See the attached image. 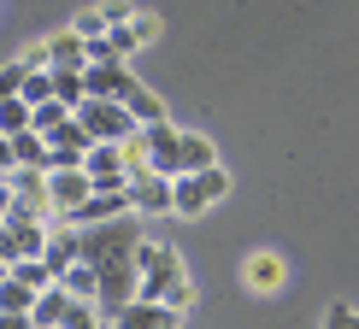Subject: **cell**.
Returning a JSON list of instances; mask_svg holds the SVG:
<instances>
[{
    "mask_svg": "<svg viewBox=\"0 0 359 329\" xmlns=\"http://www.w3.org/2000/svg\"><path fill=\"white\" fill-rule=\"evenodd\" d=\"M136 271H142L136 300H165V306H177V312L194 300V282H189V271H183V259H177V247L136 241Z\"/></svg>",
    "mask_w": 359,
    "mask_h": 329,
    "instance_id": "obj_1",
    "label": "cell"
},
{
    "mask_svg": "<svg viewBox=\"0 0 359 329\" xmlns=\"http://www.w3.org/2000/svg\"><path fill=\"white\" fill-rule=\"evenodd\" d=\"M230 194V176L218 171V164H206V171H183L171 176V212L177 218H201L212 200H224Z\"/></svg>",
    "mask_w": 359,
    "mask_h": 329,
    "instance_id": "obj_2",
    "label": "cell"
},
{
    "mask_svg": "<svg viewBox=\"0 0 359 329\" xmlns=\"http://www.w3.org/2000/svg\"><path fill=\"white\" fill-rule=\"evenodd\" d=\"M6 183H12V218H41V223H53L48 171H36V164H18V171H6Z\"/></svg>",
    "mask_w": 359,
    "mask_h": 329,
    "instance_id": "obj_3",
    "label": "cell"
},
{
    "mask_svg": "<svg viewBox=\"0 0 359 329\" xmlns=\"http://www.w3.org/2000/svg\"><path fill=\"white\" fill-rule=\"evenodd\" d=\"M77 118H83V130H88L95 141H124L130 130H142L136 112H130L124 100H100V94H88L83 106H77Z\"/></svg>",
    "mask_w": 359,
    "mask_h": 329,
    "instance_id": "obj_4",
    "label": "cell"
},
{
    "mask_svg": "<svg viewBox=\"0 0 359 329\" xmlns=\"http://www.w3.org/2000/svg\"><path fill=\"white\" fill-rule=\"evenodd\" d=\"M48 194H53V218L71 223V212L95 194V176H88L83 164H59V171H48Z\"/></svg>",
    "mask_w": 359,
    "mask_h": 329,
    "instance_id": "obj_5",
    "label": "cell"
},
{
    "mask_svg": "<svg viewBox=\"0 0 359 329\" xmlns=\"http://www.w3.org/2000/svg\"><path fill=\"white\" fill-rule=\"evenodd\" d=\"M83 77H88V94H100V100H130V94H136V71H130L124 59L83 65Z\"/></svg>",
    "mask_w": 359,
    "mask_h": 329,
    "instance_id": "obj_6",
    "label": "cell"
},
{
    "mask_svg": "<svg viewBox=\"0 0 359 329\" xmlns=\"http://www.w3.org/2000/svg\"><path fill=\"white\" fill-rule=\"evenodd\" d=\"M147 130V164L165 176H183V130H171L165 118L159 124H142Z\"/></svg>",
    "mask_w": 359,
    "mask_h": 329,
    "instance_id": "obj_7",
    "label": "cell"
},
{
    "mask_svg": "<svg viewBox=\"0 0 359 329\" xmlns=\"http://www.w3.org/2000/svg\"><path fill=\"white\" fill-rule=\"evenodd\" d=\"M177 323H183V312L165 306V300H130L112 318V329H177Z\"/></svg>",
    "mask_w": 359,
    "mask_h": 329,
    "instance_id": "obj_8",
    "label": "cell"
},
{
    "mask_svg": "<svg viewBox=\"0 0 359 329\" xmlns=\"http://www.w3.org/2000/svg\"><path fill=\"white\" fill-rule=\"evenodd\" d=\"M124 212H136V206H130V188H112V194H88L77 212H71V223L88 230V223H112V218H124Z\"/></svg>",
    "mask_w": 359,
    "mask_h": 329,
    "instance_id": "obj_9",
    "label": "cell"
},
{
    "mask_svg": "<svg viewBox=\"0 0 359 329\" xmlns=\"http://www.w3.org/2000/svg\"><path fill=\"white\" fill-rule=\"evenodd\" d=\"M130 206H136V212H171V176L165 171L130 176Z\"/></svg>",
    "mask_w": 359,
    "mask_h": 329,
    "instance_id": "obj_10",
    "label": "cell"
},
{
    "mask_svg": "<svg viewBox=\"0 0 359 329\" xmlns=\"http://www.w3.org/2000/svg\"><path fill=\"white\" fill-rule=\"evenodd\" d=\"M283 276H289V271H283V259H277V253H248L242 282H248L253 294H277V288H283Z\"/></svg>",
    "mask_w": 359,
    "mask_h": 329,
    "instance_id": "obj_11",
    "label": "cell"
},
{
    "mask_svg": "<svg viewBox=\"0 0 359 329\" xmlns=\"http://www.w3.org/2000/svg\"><path fill=\"white\" fill-rule=\"evenodd\" d=\"M53 100H65L71 112L88 100V77H83V65H53Z\"/></svg>",
    "mask_w": 359,
    "mask_h": 329,
    "instance_id": "obj_12",
    "label": "cell"
},
{
    "mask_svg": "<svg viewBox=\"0 0 359 329\" xmlns=\"http://www.w3.org/2000/svg\"><path fill=\"white\" fill-rule=\"evenodd\" d=\"M65 312H71V294H65V282H53V288H41V294H36L29 318H36V323H65Z\"/></svg>",
    "mask_w": 359,
    "mask_h": 329,
    "instance_id": "obj_13",
    "label": "cell"
},
{
    "mask_svg": "<svg viewBox=\"0 0 359 329\" xmlns=\"http://www.w3.org/2000/svg\"><path fill=\"white\" fill-rule=\"evenodd\" d=\"M48 59L53 65H88V41L77 29H59V36H48Z\"/></svg>",
    "mask_w": 359,
    "mask_h": 329,
    "instance_id": "obj_14",
    "label": "cell"
},
{
    "mask_svg": "<svg viewBox=\"0 0 359 329\" xmlns=\"http://www.w3.org/2000/svg\"><path fill=\"white\" fill-rule=\"evenodd\" d=\"M59 282H65V294H71V300H100V271H95L88 259H77V265H71V271L59 276Z\"/></svg>",
    "mask_w": 359,
    "mask_h": 329,
    "instance_id": "obj_15",
    "label": "cell"
},
{
    "mask_svg": "<svg viewBox=\"0 0 359 329\" xmlns=\"http://www.w3.org/2000/svg\"><path fill=\"white\" fill-rule=\"evenodd\" d=\"M71 118H77V112H71L65 100H41V106H36V118H29V130H36V136H48V141H53L59 130L71 124Z\"/></svg>",
    "mask_w": 359,
    "mask_h": 329,
    "instance_id": "obj_16",
    "label": "cell"
},
{
    "mask_svg": "<svg viewBox=\"0 0 359 329\" xmlns=\"http://www.w3.org/2000/svg\"><path fill=\"white\" fill-rule=\"evenodd\" d=\"M29 118H36V106H29L24 94L0 100V136H24V130H29Z\"/></svg>",
    "mask_w": 359,
    "mask_h": 329,
    "instance_id": "obj_17",
    "label": "cell"
},
{
    "mask_svg": "<svg viewBox=\"0 0 359 329\" xmlns=\"http://www.w3.org/2000/svg\"><path fill=\"white\" fill-rule=\"evenodd\" d=\"M29 306H36V288L18 271H6V282H0V312H29Z\"/></svg>",
    "mask_w": 359,
    "mask_h": 329,
    "instance_id": "obj_18",
    "label": "cell"
},
{
    "mask_svg": "<svg viewBox=\"0 0 359 329\" xmlns=\"http://www.w3.org/2000/svg\"><path fill=\"white\" fill-rule=\"evenodd\" d=\"M12 147H18V164H36V171H48V153H53V141H48V136L24 130V136H12Z\"/></svg>",
    "mask_w": 359,
    "mask_h": 329,
    "instance_id": "obj_19",
    "label": "cell"
},
{
    "mask_svg": "<svg viewBox=\"0 0 359 329\" xmlns=\"http://www.w3.org/2000/svg\"><path fill=\"white\" fill-rule=\"evenodd\" d=\"M124 106L136 112V124H159V118H165V100H159L154 88H142V83H136V94H130Z\"/></svg>",
    "mask_w": 359,
    "mask_h": 329,
    "instance_id": "obj_20",
    "label": "cell"
},
{
    "mask_svg": "<svg viewBox=\"0 0 359 329\" xmlns=\"http://www.w3.org/2000/svg\"><path fill=\"white\" fill-rule=\"evenodd\" d=\"M12 271H18V276H24L29 288H36V294H41V288H53V282H59V271H53L48 259H18V265H12Z\"/></svg>",
    "mask_w": 359,
    "mask_h": 329,
    "instance_id": "obj_21",
    "label": "cell"
},
{
    "mask_svg": "<svg viewBox=\"0 0 359 329\" xmlns=\"http://www.w3.org/2000/svg\"><path fill=\"white\" fill-rule=\"evenodd\" d=\"M206 164H218L212 159V141H206V136H183V171H206Z\"/></svg>",
    "mask_w": 359,
    "mask_h": 329,
    "instance_id": "obj_22",
    "label": "cell"
},
{
    "mask_svg": "<svg viewBox=\"0 0 359 329\" xmlns=\"http://www.w3.org/2000/svg\"><path fill=\"white\" fill-rule=\"evenodd\" d=\"M24 100H29V106L53 100V65H48V71H29V77H24Z\"/></svg>",
    "mask_w": 359,
    "mask_h": 329,
    "instance_id": "obj_23",
    "label": "cell"
},
{
    "mask_svg": "<svg viewBox=\"0 0 359 329\" xmlns=\"http://www.w3.org/2000/svg\"><path fill=\"white\" fill-rule=\"evenodd\" d=\"M71 29H77V36H83V41H95V36H107V29H112V24H107V18H100V6H88V12H77V18H71Z\"/></svg>",
    "mask_w": 359,
    "mask_h": 329,
    "instance_id": "obj_24",
    "label": "cell"
},
{
    "mask_svg": "<svg viewBox=\"0 0 359 329\" xmlns=\"http://www.w3.org/2000/svg\"><path fill=\"white\" fill-rule=\"evenodd\" d=\"M24 59H12V65H0V100H12V94H24Z\"/></svg>",
    "mask_w": 359,
    "mask_h": 329,
    "instance_id": "obj_25",
    "label": "cell"
},
{
    "mask_svg": "<svg viewBox=\"0 0 359 329\" xmlns=\"http://www.w3.org/2000/svg\"><path fill=\"white\" fill-rule=\"evenodd\" d=\"M100 18H107V24H130L136 6H130V0H100Z\"/></svg>",
    "mask_w": 359,
    "mask_h": 329,
    "instance_id": "obj_26",
    "label": "cell"
},
{
    "mask_svg": "<svg viewBox=\"0 0 359 329\" xmlns=\"http://www.w3.org/2000/svg\"><path fill=\"white\" fill-rule=\"evenodd\" d=\"M324 329H359V312H353V306H330V318H324Z\"/></svg>",
    "mask_w": 359,
    "mask_h": 329,
    "instance_id": "obj_27",
    "label": "cell"
},
{
    "mask_svg": "<svg viewBox=\"0 0 359 329\" xmlns=\"http://www.w3.org/2000/svg\"><path fill=\"white\" fill-rule=\"evenodd\" d=\"M18 171V147H12V136H0V176Z\"/></svg>",
    "mask_w": 359,
    "mask_h": 329,
    "instance_id": "obj_28",
    "label": "cell"
},
{
    "mask_svg": "<svg viewBox=\"0 0 359 329\" xmlns=\"http://www.w3.org/2000/svg\"><path fill=\"white\" fill-rule=\"evenodd\" d=\"M48 65H53V59H48V41H41V48H29V53H24V71H48Z\"/></svg>",
    "mask_w": 359,
    "mask_h": 329,
    "instance_id": "obj_29",
    "label": "cell"
},
{
    "mask_svg": "<svg viewBox=\"0 0 359 329\" xmlns=\"http://www.w3.org/2000/svg\"><path fill=\"white\" fill-rule=\"evenodd\" d=\"M0 329H36V318L29 312H0Z\"/></svg>",
    "mask_w": 359,
    "mask_h": 329,
    "instance_id": "obj_30",
    "label": "cell"
},
{
    "mask_svg": "<svg viewBox=\"0 0 359 329\" xmlns=\"http://www.w3.org/2000/svg\"><path fill=\"white\" fill-rule=\"evenodd\" d=\"M6 218H12V183L0 176V223H6Z\"/></svg>",
    "mask_w": 359,
    "mask_h": 329,
    "instance_id": "obj_31",
    "label": "cell"
},
{
    "mask_svg": "<svg viewBox=\"0 0 359 329\" xmlns=\"http://www.w3.org/2000/svg\"><path fill=\"white\" fill-rule=\"evenodd\" d=\"M6 271H12V259H0V282H6Z\"/></svg>",
    "mask_w": 359,
    "mask_h": 329,
    "instance_id": "obj_32",
    "label": "cell"
},
{
    "mask_svg": "<svg viewBox=\"0 0 359 329\" xmlns=\"http://www.w3.org/2000/svg\"><path fill=\"white\" fill-rule=\"evenodd\" d=\"M36 329H65V323H36Z\"/></svg>",
    "mask_w": 359,
    "mask_h": 329,
    "instance_id": "obj_33",
    "label": "cell"
}]
</instances>
